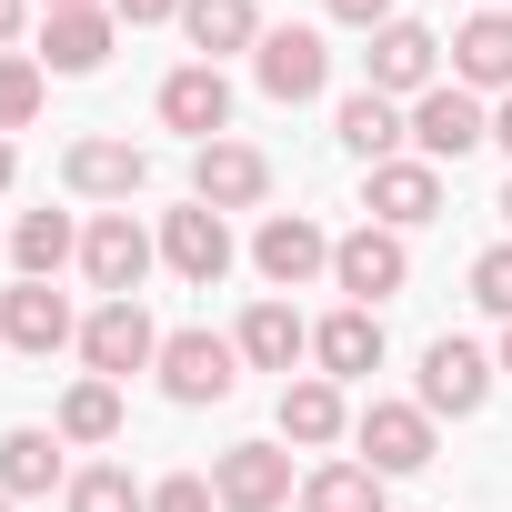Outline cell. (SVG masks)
<instances>
[{"label":"cell","instance_id":"20","mask_svg":"<svg viewBox=\"0 0 512 512\" xmlns=\"http://www.w3.org/2000/svg\"><path fill=\"white\" fill-rule=\"evenodd\" d=\"M302 352H312V322H302L292 302H251V312H241V362H251V372H292Z\"/></svg>","mask_w":512,"mask_h":512},{"label":"cell","instance_id":"39","mask_svg":"<svg viewBox=\"0 0 512 512\" xmlns=\"http://www.w3.org/2000/svg\"><path fill=\"white\" fill-rule=\"evenodd\" d=\"M502 372H512V332H502Z\"/></svg>","mask_w":512,"mask_h":512},{"label":"cell","instance_id":"9","mask_svg":"<svg viewBox=\"0 0 512 512\" xmlns=\"http://www.w3.org/2000/svg\"><path fill=\"white\" fill-rule=\"evenodd\" d=\"M352 432H362V462H372L382 482H392V472H422V462H432V412H422V402H372V412H362Z\"/></svg>","mask_w":512,"mask_h":512},{"label":"cell","instance_id":"37","mask_svg":"<svg viewBox=\"0 0 512 512\" xmlns=\"http://www.w3.org/2000/svg\"><path fill=\"white\" fill-rule=\"evenodd\" d=\"M0 191H11V141H0Z\"/></svg>","mask_w":512,"mask_h":512},{"label":"cell","instance_id":"21","mask_svg":"<svg viewBox=\"0 0 512 512\" xmlns=\"http://www.w3.org/2000/svg\"><path fill=\"white\" fill-rule=\"evenodd\" d=\"M181 31L211 71H221V51H262V11L251 0H181Z\"/></svg>","mask_w":512,"mask_h":512},{"label":"cell","instance_id":"24","mask_svg":"<svg viewBox=\"0 0 512 512\" xmlns=\"http://www.w3.org/2000/svg\"><path fill=\"white\" fill-rule=\"evenodd\" d=\"M302 512H382V472L372 462H322L302 482Z\"/></svg>","mask_w":512,"mask_h":512},{"label":"cell","instance_id":"26","mask_svg":"<svg viewBox=\"0 0 512 512\" xmlns=\"http://www.w3.org/2000/svg\"><path fill=\"white\" fill-rule=\"evenodd\" d=\"M11 262H21V282H51V272L71 262V221H61V211H21V231H11Z\"/></svg>","mask_w":512,"mask_h":512},{"label":"cell","instance_id":"17","mask_svg":"<svg viewBox=\"0 0 512 512\" xmlns=\"http://www.w3.org/2000/svg\"><path fill=\"white\" fill-rule=\"evenodd\" d=\"M432 61H442V41H432L422 21L372 31V91H382V101H392V91H432Z\"/></svg>","mask_w":512,"mask_h":512},{"label":"cell","instance_id":"38","mask_svg":"<svg viewBox=\"0 0 512 512\" xmlns=\"http://www.w3.org/2000/svg\"><path fill=\"white\" fill-rule=\"evenodd\" d=\"M41 11H91V0H41Z\"/></svg>","mask_w":512,"mask_h":512},{"label":"cell","instance_id":"5","mask_svg":"<svg viewBox=\"0 0 512 512\" xmlns=\"http://www.w3.org/2000/svg\"><path fill=\"white\" fill-rule=\"evenodd\" d=\"M412 141H422V161L442 171V161L482 151V141H492V121H482V101H472L462 81H432V91L412 101Z\"/></svg>","mask_w":512,"mask_h":512},{"label":"cell","instance_id":"13","mask_svg":"<svg viewBox=\"0 0 512 512\" xmlns=\"http://www.w3.org/2000/svg\"><path fill=\"white\" fill-rule=\"evenodd\" d=\"M482 392H492V362L442 332V342L422 352V412H452V422H462V412H482Z\"/></svg>","mask_w":512,"mask_h":512},{"label":"cell","instance_id":"12","mask_svg":"<svg viewBox=\"0 0 512 512\" xmlns=\"http://www.w3.org/2000/svg\"><path fill=\"white\" fill-rule=\"evenodd\" d=\"M61 181H71L81 201H131V191L151 181V151H131V141H71V151H61Z\"/></svg>","mask_w":512,"mask_h":512},{"label":"cell","instance_id":"40","mask_svg":"<svg viewBox=\"0 0 512 512\" xmlns=\"http://www.w3.org/2000/svg\"><path fill=\"white\" fill-rule=\"evenodd\" d=\"M502 221H512V181H502Z\"/></svg>","mask_w":512,"mask_h":512},{"label":"cell","instance_id":"19","mask_svg":"<svg viewBox=\"0 0 512 512\" xmlns=\"http://www.w3.org/2000/svg\"><path fill=\"white\" fill-rule=\"evenodd\" d=\"M312 362H322V382H362V372H382V322L352 302V312H332L322 332H312Z\"/></svg>","mask_w":512,"mask_h":512},{"label":"cell","instance_id":"18","mask_svg":"<svg viewBox=\"0 0 512 512\" xmlns=\"http://www.w3.org/2000/svg\"><path fill=\"white\" fill-rule=\"evenodd\" d=\"M442 211V171L432 161H382L372 171V221L382 231H412V221H432Z\"/></svg>","mask_w":512,"mask_h":512},{"label":"cell","instance_id":"15","mask_svg":"<svg viewBox=\"0 0 512 512\" xmlns=\"http://www.w3.org/2000/svg\"><path fill=\"white\" fill-rule=\"evenodd\" d=\"M161 121H171V131H191V141H221V131H231V81H221L211 61L171 71V81H161Z\"/></svg>","mask_w":512,"mask_h":512},{"label":"cell","instance_id":"14","mask_svg":"<svg viewBox=\"0 0 512 512\" xmlns=\"http://www.w3.org/2000/svg\"><path fill=\"white\" fill-rule=\"evenodd\" d=\"M0 342H11V352H31V362H51V352L71 342V302H61L51 282H21V292H0Z\"/></svg>","mask_w":512,"mask_h":512},{"label":"cell","instance_id":"10","mask_svg":"<svg viewBox=\"0 0 512 512\" xmlns=\"http://www.w3.org/2000/svg\"><path fill=\"white\" fill-rule=\"evenodd\" d=\"M161 262H171L181 282H201V292H211V282L231 272V221H221L211 201H191V211H171V221H161Z\"/></svg>","mask_w":512,"mask_h":512},{"label":"cell","instance_id":"36","mask_svg":"<svg viewBox=\"0 0 512 512\" xmlns=\"http://www.w3.org/2000/svg\"><path fill=\"white\" fill-rule=\"evenodd\" d=\"M492 141H502V151H512V101H502V111H492Z\"/></svg>","mask_w":512,"mask_h":512},{"label":"cell","instance_id":"11","mask_svg":"<svg viewBox=\"0 0 512 512\" xmlns=\"http://www.w3.org/2000/svg\"><path fill=\"white\" fill-rule=\"evenodd\" d=\"M272 191V161L251 151V141H201V161H191V201H211V211H251Z\"/></svg>","mask_w":512,"mask_h":512},{"label":"cell","instance_id":"4","mask_svg":"<svg viewBox=\"0 0 512 512\" xmlns=\"http://www.w3.org/2000/svg\"><path fill=\"white\" fill-rule=\"evenodd\" d=\"M81 272H91V292H111V302H141V272H151V231H141L131 211H101V221L81 231Z\"/></svg>","mask_w":512,"mask_h":512},{"label":"cell","instance_id":"8","mask_svg":"<svg viewBox=\"0 0 512 512\" xmlns=\"http://www.w3.org/2000/svg\"><path fill=\"white\" fill-rule=\"evenodd\" d=\"M251 262H262V282H272V292H302L312 272H332V241H322V221L272 211V221H262V241H251Z\"/></svg>","mask_w":512,"mask_h":512},{"label":"cell","instance_id":"22","mask_svg":"<svg viewBox=\"0 0 512 512\" xmlns=\"http://www.w3.org/2000/svg\"><path fill=\"white\" fill-rule=\"evenodd\" d=\"M402 141H412V121H402V111H392V101H382V91L362 81V91L342 101V151H362V161L382 171V161H392Z\"/></svg>","mask_w":512,"mask_h":512},{"label":"cell","instance_id":"29","mask_svg":"<svg viewBox=\"0 0 512 512\" xmlns=\"http://www.w3.org/2000/svg\"><path fill=\"white\" fill-rule=\"evenodd\" d=\"M31 121H41V61L0 51V131H31Z\"/></svg>","mask_w":512,"mask_h":512},{"label":"cell","instance_id":"23","mask_svg":"<svg viewBox=\"0 0 512 512\" xmlns=\"http://www.w3.org/2000/svg\"><path fill=\"white\" fill-rule=\"evenodd\" d=\"M41 61H51V71H101V61H111V11H51Z\"/></svg>","mask_w":512,"mask_h":512},{"label":"cell","instance_id":"31","mask_svg":"<svg viewBox=\"0 0 512 512\" xmlns=\"http://www.w3.org/2000/svg\"><path fill=\"white\" fill-rule=\"evenodd\" d=\"M472 302L512 322V241H502V251H482V262H472Z\"/></svg>","mask_w":512,"mask_h":512},{"label":"cell","instance_id":"6","mask_svg":"<svg viewBox=\"0 0 512 512\" xmlns=\"http://www.w3.org/2000/svg\"><path fill=\"white\" fill-rule=\"evenodd\" d=\"M211 492H221V512H282V502H292V452L231 442V452L211 462Z\"/></svg>","mask_w":512,"mask_h":512},{"label":"cell","instance_id":"28","mask_svg":"<svg viewBox=\"0 0 512 512\" xmlns=\"http://www.w3.org/2000/svg\"><path fill=\"white\" fill-rule=\"evenodd\" d=\"M282 432H292V442H332V432H342V392H332L322 372H312V382H282Z\"/></svg>","mask_w":512,"mask_h":512},{"label":"cell","instance_id":"3","mask_svg":"<svg viewBox=\"0 0 512 512\" xmlns=\"http://www.w3.org/2000/svg\"><path fill=\"white\" fill-rule=\"evenodd\" d=\"M332 282L372 312V302H392L402 282H412V251H402V231H382V221H362L352 241H332Z\"/></svg>","mask_w":512,"mask_h":512},{"label":"cell","instance_id":"33","mask_svg":"<svg viewBox=\"0 0 512 512\" xmlns=\"http://www.w3.org/2000/svg\"><path fill=\"white\" fill-rule=\"evenodd\" d=\"M332 21H352V31H392V0H332Z\"/></svg>","mask_w":512,"mask_h":512},{"label":"cell","instance_id":"1","mask_svg":"<svg viewBox=\"0 0 512 512\" xmlns=\"http://www.w3.org/2000/svg\"><path fill=\"white\" fill-rule=\"evenodd\" d=\"M81 362H91V382H131V372H151V362H161L151 312H141V302H101V312L81 322Z\"/></svg>","mask_w":512,"mask_h":512},{"label":"cell","instance_id":"32","mask_svg":"<svg viewBox=\"0 0 512 512\" xmlns=\"http://www.w3.org/2000/svg\"><path fill=\"white\" fill-rule=\"evenodd\" d=\"M211 502H221V492H211L201 472H171V482L151 492V512H211Z\"/></svg>","mask_w":512,"mask_h":512},{"label":"cell","instance_id":"25","mask_svg":"<svg viewBox=\"0 0 512 512\" xmlns=\"http://www.w3.org/2000/svg\"><path fill=\"white\" fill-rule=\"evenodd\" d=\"M51 482H61L51 432H0V492H11V502H31V492H51Z\"/></svg>","mask_w":512,"mask_h":512},{"label":"cell","instance_id":"27","mask_svg":"<svg viewBox=\"0 0 512 512\" xmlns=\"http://www.w3.org/2000/svg\"><path fill=\"white\" fill-rule=\"evenodd\" d=\"M121 432V382H71L61 392V442H111Z\"/></svg>","mask_w":512,"mask_h":512},{"label":"cell","instance_id":"7","mask_svg":"<svg viewBox=\"0 0 512 512\" xmlns=\"http://www.w3.org/2000/svg\"><path fill=\"white\" fill-rule=\"evenodd\" d=\"M251 71H262V91H272V101H312V91L332 81V51H322V31L282 21V31H262V51H251Z\"/></svg>","mask_w":512,"mask_h":512},{"label":"cell","instance_id":"30","mask_svg":"<svg viewBox=\"0 0 512 512\" xmlns=\"http://www.w3.org/2000/svg\"><path fill=\"white\" fill-rule=\"evenodd\" d=\"M71 512H151V492H141L121 462H101V472H81V482H71Z\"/></svg>","mask_w":512,"mask_h":512},{"label":"cell","instance_id":"34","mask_svg":"<svg viewBox=\"0 0 512 512\" xmlns=\"http://www.w3.org/2000/svg\"><path fill=\"white\" fill-rule=\"evenodd\" d=\"M121 21H181V0H111Z\"/></svg>","mask_w":512,"mask_h":512},{"label":"cell","instance_id":"2","mask_svg":"<svg viewBox=\"0 0 512 512\" xmlns=\"http://www.w3.org/2000/svg\"><path fill=\"white\" fill-rule=\"evenodd\" d=\"M231 382H241V342H221V332H171L161 342V392L171 402H231Z\"/></svg>","mask_w":512,"mask_h":512},{"label":"cell","instance_id":"35","mask_svg":"<svg viewBox=\"0 0 512 512\" xmlns=\"http://www.w3.org/2000/svg\"><path fill=\"white\" fill-rule=\"evenodd\" d=\"M21 11H31V0H0V51L21 41Z\"/></svg>","mask_w":512,"mask_h":512},{"label":"cell","instance_id":"16","mask_svg":"<svg viewBox=\"0 0 512 512\" xmlns=\"http://www.w3.org/2000/svg\"><path fill=\"white\" fill-rule=\"evenodd\" d=\"M452 71L462 91H512V11H472L452 31Z\"/></svg>","mask_w":512,"mask_h":512},{"label":"cell","instance_id":"41","mask_svg":"<svg viewBox=\"0 0 512 512\" xmlns=\"http://www.w3.org/2000/svg\"><path fill=\"white\" fill-rule=\"evenodd\" d=\"M0 512H11V492H0Z\"/></svg>","mask_w":512,"mask_h":512}]
</instances>
